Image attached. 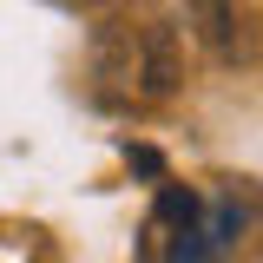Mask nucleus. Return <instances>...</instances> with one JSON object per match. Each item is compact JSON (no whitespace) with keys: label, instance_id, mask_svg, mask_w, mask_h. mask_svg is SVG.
Returning <instances> with one entry per match:
<instances>
[{"label":"nucleus","instance_id":"obj_2","mask_svg":"<svg viewBox=\"0 0 263 263\" xmlns=\"http://www.w3.org/2000/svg\"><path fill=\"white\" fill-rule=\"evenodd\" d=\"M184 20H191V33L224 60L230 53V33H237V13H230V0H184Z\"/></svg>","mask_w":263,"mask_h":263},{"label":"nucleus","instance_id":"obj_1","mask_svg":"<svg viewBox=\"0 0 263 263\" xmlns=\"http://www.w3.org/2000/svg\"><path fill=\"white\" fill-rule=\"evenodd\" d=\"M138 92L145 99H171L178 92V33L171 27H145V40H138Z\"/></svg>","mask_w":263,"mask_h":263}]
</instances>
